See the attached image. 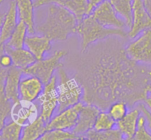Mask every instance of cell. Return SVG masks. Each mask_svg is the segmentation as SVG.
Wrapping results in <instances>:
<instances>
[{
    "instance_id": "22",
    "label": "cell",
    "mask_w": 151,
    "mask_h": 140,
    "mask_svg": "<svg viewBox=\"0 0 151 140\" xmlns=\"http://www.w3.org/2000/svg\"><path fill=\"white\" fill-rule=\"evenodd\" d=\"M28 28L27 24L23 21L19 20L11 36L5 44V46L13 49L23 48Z\"/></svg>"
},
{
    "instance_id": "13",
    "label": "cell",
    "mask_w": 151,
    "mask_h": 140,
    "mask_svg": "<svg viewBox=\"0 0 151 140\" xmlns=\"http://www.w3.org/2000/svg\"><path fill=\"white\" fill-rule=\"evenodd\" d=\"M25 75L24 78H22L19 84V97L22 100L35 102L43 92L44 83L36 76Z\"/></svg>"
},
{
    "instance_id": "4",
    "label": "cell",
    "mask_w": 151,
    "mask_h": 140,
    "mask_svg": "<svg viewBox=\"0 0 151 140\" xmlns=\"http://www.w3.org/2000/svg\"><path fill=\"white\" fill-rule=\"evenodd\" d=\"M58 70L59 80L58 82V107L57 110L60 112L82 101L83 88L79 81L75 77H69L62 66Z\"/></svg>"
},
{
    "instance_id": "2",
    "label": "cell",
    "mask_w": 151,
    "mask_h": 140,
    "mask_svg": "<svg viewBox=\"0 0 151 140\" xmlns=\"http://www.w3.org/2000/svg\"><path fill=\"white\" fill-rule=\"evenodd\" d=\"M78 24V19L72 12L63 6L50 4L45 19L36 27L35 30L52 41H61L76 33Z\"/></svg>"
},
{
    "instance_id": "12",
    "label": "cell",
    "mask_w": 151,
    "mask_h": 140,
    "mask_svg": "<svg viewBox=\"0 0 151 140\" xmlns=\"http://www.w3.org/2000/svg\"><path fill=\"white\" fill-rule=\"evenodd\" d=\"M149 28H151V16L145 7L143 0H133V23L128 36L134 38Z\"/></svg>"
},
{
    "instance_id": "30",
    "label": "cell",
    "mask_w": 151,
    "mask_h": 140,
    "mask_svg": "<svg viewBox=\"0 0 151 140\" xmlns=\"http://www.w3.org/2000/svg\"><path fill=\"white\" fill-rule=\"evenodd\" d=\"M72 0H35L34 6L35 8L41 7L44 5H48L50 4H55L68 8Z\"/></svg>"
},
{
    "instance_id": "25",
    "label": "cell",
    "mask_w": 151,
    "mask_h": 140,
    "mask_svg": "<svg viewBox=\"0 0 151 140\" xmlns=\"http://www.w3.org/2000/svg\"><path fill=\"white\" fill-rule=\"evenodd\" d=\"M81 139L77 134L72 131L52 129L49 130L40 138V140H73Z\"/></svg>"
},
{
    "instance_id": "15",
    "label": "cell",
    "mask_w": 151,
    "mask_h": 140,
    "mask_svg": "<svg viewBox=\"0 0 151 140\" xmlns=\"http://www.w3.org/2000/svg\"><path fill=\"white\" fill-rule=\"evenodd\" d=\"M23 75V70L15 66L9 68L4 84V94L12 103L18 101L19 97V84Z\"/></svg>"
},
{
    "instance_id": "38",
    "label": "cell",
    "mask_w": 151,
    "mask_h": 140,
    "mask_svg": "<svg viewBox=\"0 0 151 140\" xmlns=\"http://www.w3.org/2000/svg\"><path fill=\"white\" fill-rule=\"evenodd\" d=\"M147 93H150V94H151V84L148 85V86L147 87Z\"/></svg>"
},
{
    "instance_id": "5",
    "label": "cell",
    "mask_w": 151,
    "mask_h": 140,
    "mask_svg": "<svg viewBox=\"0 0 151 140\" xmlns=\"http://www.w3.org/2000/svg\"><path fill=\"white\" fill-rule=\"evenodd\" d=\"M66 54L67 52L65 50H57L50 57L36 60L31 66L24 69L23 73L36 76L41 79L45 85L52 78L54 72L62 66L60 60Z\"/></svg>"
},
{
    "instance_id": "1",
    "label": "cell",
    "mask_w": 151,
    "mask_h": 140,
    "mask_svg": "<svg viewBox=\"0 0 151 140\" xmlns=\"http://www.w3.org/2000/svg\"><path fill=\"white\" fill-rule=\"evenodd\" d=\"M146 73L118 46L107 45L83 63L75 78L83 88L82 100L107 111L115 101L132 106L147 97Z\"/></svg>"
},
{
    "instance_id": "17",
    "label": "cell",
    "mask_w": 151,
    "mask_h": 140,
    "mask_svg": "<svg viewBox=\"0 0 151 140\" xmlns=\"http://www.w3.org/2000/svg\"><path fill=\"white\" fill-rule=\"evenodd\" d=\"M141 114L138 107L128 111L125 116L116 122V128L120 131L124 139H134L137 128V122Z\"/></svg>"
},
{
    "instance_id": "6",
    "label": "cell",
    "mask_w": 151,
    "mask_h": 140,
    "mask_svg": "<svg viewBox=\"0 0 151 140\" xmlns=\"http://www.w3.org/2000/svg\"><path fill=\"white\" fill-rule=\"evenodd\" d=\"M37 100L40 106V116L48 123L58 107V79L55 75L44 85L43 92Z\"/></svg>"
},
{
    "instance_id": "35",
    "label": "cell",
    "mask_w": 151,
    "mask_h": 140,
    "mask_svg": "<svg viewBox=\"0 0 151 140\" xmlns=\"http://www.w3.org/2000/svg\"><path fill=\"white\" fill-rule=\"evenodd\" d=\"M143 3L146 10L151 16V0H143Z\"/></svg>"
},
{
    "instance_id": "27",
    "label": "cell",
    "mask_w": 151,
    "mask_h": 140,
    "mask_svg": "<svg viewBox=\"0 0 151 140\" xmlns=\"http://www.w3.org/2000/svg\"><path fill=\"white\" fill-rule=\"evenodd\" d=\"M128 106L125 101L117 100L111 105L108 108V113L110 116L114 119L116 122H118L124 117L128 112Z\"/></svg>"
},
{
    "instance_id": "21",
    "label": "cell",
    "mask_w": 151,
    "mask_h": 140,
    "mask_svg": "<svg viewBox=\"0 0 151 140\" xmlns=\"http://www.w3.org/2000/svg\"><path fill=\"white\" fill-rule=\"evenodd\" d=\"M116 13L125 21L126 27L131 29L133 23V0H109Z\"/></svg>"
},
{
    "instance_id": "11",
    "label": "cell",
    "mask_w": 151,
    "mask_h": 140,
    "mask_svg": "<svg viewBox=\"0 0 151 140\" xmlns=\"http://www.w3.org/2000/svg\"><path fill=\"white\" fill-rule=\"evenodd\" d=\"M101 111L95 105L88 104L83 102L80 109L77 125L72 131L77 134L81 139H83V136L94 128L96 119Z\"/></svg>"
},
{
    "instance_id": "33",
    "label": "cell",
    "mask_w": 151,
    "mask_h": 140,
    "mask_svg": "<svg viewBox=\"0 0 151 140\" xmlns=\"http://www.w3.org/2000/svg\"><path fill=\"white\" fill-rule=\"evenodd\" d=\"M0 63L2 66L5 68H10L13 66V60L9 54L5 52H3L0 55Z\"/></svg>"
},
{
    "instance_id": "9",
    "label": "cell",
    "mask_w": 151,
    "mask_h": 140,
    "mask_svg": "<svg viewBox=\"0 0 151 140\" xmlns=\"http://www.w3.org/2000/svg\"><path fill=\"white\" fill-rule=\"evenodd\" d=\"M89 15L106 27L125 29L126 27L125 21L119 17V15L109 0L100 3Z\"/></svg>"
},
{
    "instance_id": "14",
    "label": "cell",
    "mask_w": 151,
    "mask_h": 140,
    "mask_svg": "<svg viewBox=\"0 0 151 140\" xmlns=\"http://www.w3.org/2000/svg\"><path fill=\"white\" fill-rule=\"evenodd\" d=\"M18 13L15 0H10L8 10L4 15L0 32V50H4L7 41L11 36L17 25Z\"/></svg>"
},
{
    "instance_id": "37",
    "label": "cell",
    "mask_w": 151,
    "mask_h": 140,
    "mask_svg": "<svg viewBox=\"0 0 151 140\" xmlns=\"http://www.w3.org/2000/svg\"><path fill=\"white\" fill-rule=\"evenodd\" d=\"M4 15H5V13H1V14H0V32H1V24H2V22H3V20H4Z\"/></svg>"
},
{
    "instance_id": "18",
    "label": "cell",
    "mask_w": 151,
    "mask_h": 140,
    "mask_svg": "<svg viewBox=\"0 0 151 140\" xmlns=\"http://www.w3.org/2000/svg\"><path fill=\"white\" fill-rule=\"evenodd\" d=\"M19 20L23 21L28 28V33H35L34 23V1L32 0H15Z\"/></svg>"
},
{
    "instance_id": "3",
    "label": "cell",
    "mask_w": 151,
    "mask_h": 140,
    "mask_svg": "<svg viewBox=\"0 0 151 140\" xmlns=\"http://www.w3.org/2000/svg\"><path fill=\"white\" fill-rule=\"evenodd\" d=\"M76 33L81 36L82 52H85L87 49L96 41L104 40L114 35L122 38L128 36L125 29L106 27L99 23L91 15L86 16L78 22Z\"/></svg>"
},
{
    "instance_id": "24",
    "label": "cell",
    "mask_w": 151,
    "mask_h": 140,
    "mask_svg": "<svg viewBox=\"0 0 151 140\" xmlns=\"http://www.w3.org/2000/svg\"><path fill=\"white\" fill-rule=\"evenodd\" d=\"M23 127L14 121L5 124L0 131V140L21 139Z\"/></svg>"
},
{
    "instance_id": "16",
    "label": "cell",
    "mask_w": 151,
    "mask_h": 140,
    "mask_svg": "<svg viewBox=\"0 0 151 140\" xmlns=\"http://www.w3.org/2000/svg\"><path fill=\"white\" fill-rule=\"evenodd\" d=\"M52 41L44 35H29L26 37L24 46L35 56L37 60L44 59L46 52L52 47Z\"/></svg>"
},
{
    "instance_id": "20",
    "label": "cell",
    "mask_w": 151,
    "mask_h": 140,
    "mask_svg": "<svg viewBox=\"0 0 151 140\" xmlns=\"http://www.w3.org/2000/svg\"><path fill=\"white\" fill-rule=\"evenodd\" d=\"M47 123L39 116L35 121L29 125L23 127L21 139L22 140H37L40 139L45 134Z\"/></svg>"
},
{
    "instance_id": "34",
    "label": "cell",
    "mask_w": 151,
    "mask_h": 140,
    "mask_svg": "<svg viewBox=\"0 0 151 140\" xmlns=\"http://www.w3.org/2000/svg\"><path fill=\"white\" fill-rule=\"evenodd\" d=\"M104 1H106V0H88V11H87V16L91 14L93 10L96 7H97L100 3H102Z\"/></svg>"
},
{
    "instance_id": "10",
    "label": "cell",
    "mask_w": 151,
    "mask_h": 140,
    "mask_svg": "<svg viewBox=\"0 0 151 140\" xmlns=\"http://www.w3.org/2000/svg\"><path fill=\"white\" fill-rule=\"evenodd\" d=\"M82 105L83 102L81 101L75 106L58 112V113L52 116L50 122L47 123V131L52 129L72 131L77 125L80 109Z\"/></svg>"
},
{
    "instance_id": "28",
    "label": "cell",
    "mask_w": 151,
    "mask_h": 140,
    "mask_svg": "<svg viewBox=\"0 0 151 140\" xmlns=\"http://www.w3.org/2000/svg\"><path fill=\"white\" fill-rule=\"evenodd\" d=\"M12 103L7 100L4 93H0V131L5 125L6 119L10 115Z\"/></svg>"
},
{
    "instance_id": "26",
    "label": "cell",
    "mask_w": 151,
    "mask_h": 140,
    "mask_svg": "<svg viewBox=\"0 0 151 140\" xmlns=\"http://www.w3.org/2000/svg\"><path fill=\"white\" fill-rule=\"evenodd\" d=\"M116 122L106 111H101L97 116L93 129L96 131H106L115 128Z\"/></svg>"
},
{
    "instance_id": "19",
    "label": "cell",
    "mask_w": 151,
    "mask_h": 140,
    "mask_svg": "<svg viewBox=\"0 0 151 140\" xmlns=\"http://www.w3.org/2000/svg\"><path fill=\"white\" fill-rule=\"evenodd\" d=\"M4 50L9 54L13 60V65L24 70L36 61L35 56L27 49H13L4 45Z\"/></svg>"
},
{
    "instance_id": "31",
    "label": "cell",
    "mask_w": 151,
    "mask_h": 140,
    "mask_svg": "<svg viewBox=\"0 0 151 140\" xmlns=\"http://www.w3.org/2000/svg\"><path fill=\"white\" fill-rule=\"evenodd\" d=\"M4 51V50H0V55ZM8 69L9 68L4 67L0 63V93H4V84L8 73Z\"/></svg>"
},
{
    "instance_id": "29",
    "label": "cell",
    "mask_w": 151,
    "mask_h": 140,
    "mask_svg": "<svg viewBox=\"0 0 151 140\" xmlns=\"http://www.w3.org/2000/svg\"><path fill=\"white\" fill-rule=\"evenodd\" d=\"M134 139L137 140H151V134L147 129V121L142 113L139 117L137 122V128Z\"/></svg>"
},
{
    "instance_id": "8",
    "label": "cell",
    "mask_w": 151,
    "mask_h": 140,
    "mask_svg": "<svg viewBox=\"0 0 151 140\" xmlns=\"http://www.w3.org/2000/svg\"><path fill=\"white\" fill-rule=\"evenodd\" d=\"M40 116V106L38 103L19 99L13 103L10 110L12 121L24 127L35 121Z\"/></svg>"
},
{
    "instance_id": "36",
    "label": "cell",
    "mask_w": 151,
    "mask_h": 140,
    "mask_svg": "<svg viewBox=\"0 0 151 140\" xmlns=\"http://www.w3.org/2000/svg\"><path fill=\"white\" fill-rule=\"evenodd\" d=\"M145 105L149 108L150 111H151V97H147L145 99Z\"/></svg>"
},
{
    "instance_id": "39",
    "label": "cell",
    "mask_w": 151,
    "mask_h": 140,
    "mask_svg": "<svg viewBox=\"0 0 151 140\" xmlns=\"http://www.w3.org/2000/svg\"><path fill=\"white\" fill-rule=\"evenodd\" d=\"M4 1V0H0V4H1V3H2Z\"/></svg>"
},
{
    "instance_id": "32",
    "label": "cell",
    "mask_w": 151,
    "mask_h": 140,
    "mask_svg": "<svg viewBox=\"0 0 151 140\" xmlns=\"http://www.w3.org/2000/svg\"><path fill=\"white\" fill-rule=\"evenodd\" d=\"M137 107L139 108L141 113L145 116L146 121H147V127H148L149 129H150L151 131V111L148 108H147V106L143 104V103H139Z\"/></svg>"
},
{
    "instance_id": "7",
    "label": "cell",
    "mask_w": 151,
    "mask_h": 140,
    "mask_svg": "<svg viewBox=\"0 0 151 140\" xmlns=\"http://www.w3.org/2000/svg\"><path fill=\"white\" fill-rule=\"evenodd\" d=\"M127 55L138 63L151 64V28L145 29L125 47Z\"/></svg>"
},
{
    "instance_id": "23",
    "label": "cell",
    "mask_w": 151,
    "mask_h": 140,
    "mask_svg": "<svg viewBox=\"0 0 151 140\" xmlns=\"http://www.w3.org/2000/svg\"><path fill=\"white\" fill-rule=\"evenodd\" d=\"M83 139L90 140H121L124 136L117 128L106 131H96L91 129L83 136Z\"/></svg>"
}]
</instances>
